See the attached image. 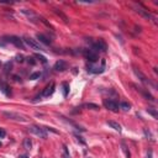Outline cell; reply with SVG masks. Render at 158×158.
Wrapping results in <instances>:
<instances>
[{
  "label": "cell",
  "instance_id": "16",
  "mask_svg": "<svg viewBox=\"0 0 158 158\" xmlns=\"http://www.w3.org/2000/svg\"><path fill=\"white\" fill-rule=\"evenodd\" d=\"M137 90H138V91H140V93H141V94H142V95H143V96H145L146 99H148V100H151V101H154V99H153V96H152V95H151L149 93H147V91H145V90H142L141 88H138Z\"/></svg>",
  "mask_w": 158,
  "mask_h": 158
},
{
  "label": "cell",
  "instance_id": "26",
  "mask_svg": "<svg viewBox=\"0 0 158 158\" xmlns=\"http://www.w3.org/2000/svg\"><path fill=\"white\" fill-rule=\"evenodd\" d=\"M17 61H19V62H22L24 59H22V57H20V56H17Z\"/></svg>",
  "mask_w": 158,
  "mask_h": 158
},
{
  "label": "cell",
  "instance_id": "2",
  "mask_svg": "<svg viewBox=\"0 0 158 158\" xmlns=\"http://www.w3.org/2000/svg\"><path fill=\"white\" fill-rule=\"evenodd\" d=\"M22 41H24V43H25L26 46H29L31 50H35V51H45L43 47L40 45V42H37L36 40H33V38H31V37H29V36H25Z\"/></svg>",
  "mask_w": 158,
  "mask_h": 158
},
{
  "label": "cell",
  "instance_id": "21",
  "mask_svg": "<svg viewBox=\"0 0 158 158\" xmlns=\"http://www.w3.org/2000/svg\"><path fill=\"white\" fill-rule=\"evenodd\" d=\"M62 88H63V96H67L68 90H69V85H68L67 83H63V84H62Z\"/></svg>",
  "mask_w": 158,
  "mask_h": 158
},
{
  "label": "cell",
  "instance_id": "18",
  "mask_svg": "<svg viewBox=\"0 0 158 158\" xmlns=\"http://www.w3.org/2000/svg\"><path fill=\"white\" fill-rule=\"evenodd\" d=\"M35 58H37L40 62L41 63H43V64H46L47 63V59H46V57L45 56H41V54H35Z\"/></svg>",
  "mask_w": 158,
  "mask_h": 158
},
{
  "label": "cell",
  "instance_id": "10",
  "mask_svg": "<svg viewBox=\"0 0 158 158\" xmlns=\"http://www.w3.org/2000/svg\"><path fill=\"white\" fill-rule=\"evenodd\" d=\"M93 48L95 50V51H101V52H105L106 51V43L103 41V40L100 38V40H98V41L93 45Z\"/></svg>",
  "mask_w": 158,
  "mask_h": 158
},
{
  "label": "cell",
  "instance_id": "20",
  "mask_svg": "<svg viewBox=\"0 0 158 158\" xmlns=\"http://www.w3.org/2000/svg\"><path fill=\"white\" fill-rule=\"evenodd\" d=\"M147 112H148L149 115H152L154 118H157V117H158V115H157V111H156L153 108H148V109H147Z\"/></svg>",
  "mask_w": 158,
  "mask_h": 158
},
{
  "label": "cell",
  "instance_id": "25",
  "mask_svg": "<svg viewBox=\"0 0 158 158\" xmlns=\"http://www.w3.org/2000/svg\"><path fill=\"white\" fill-rule=\"evenodd\" d=\"M5 136H6L5 130H4V129H0V138H4Z\"/></svg>",
  "mask_w": 158,
  "mask_h": 158
},
{
  "label": "cell",
  "instance_id": "27",
  "mask_svg": "<svg viewBox=\"0 0 158 158\" xmlns=\"http://www.w3.org/2000/svg\"><path fill=\"white\" fill-rule=\"evenodd\" d=\"M147 158H152V151H149V152H148V154H147Z\"/></svg>",
  "mask_w": 158,
  "mask_h": 158
},
{
  "label": "cell",
  "instance_id": "29",
  "mask_svg": "<svg viewBox=\"0 0 158 158\" xmlns=\"http://www.w3.org/2000/svg\"><path fill=\"white\" fill-rule=\"evenodd\" d=\"M0 147H2V142H0Z\"/></svg>",
  "mask_w": 158,
  "mask_h": 158
},
{
  "label": "cell",
  "instance_id": "19",
  "mask_svg": "<svg viewBox=\"0 0 158 158\" xmlns=\"http://www.w3.org/2000/svg\"><path fill=\"white\" fill-rule=\"evenodd\" d=\"M118 108H120V109H122L124 111H129L131 106H130V104H129V103H121L120 105H118Z\"/></svg>",
  "mask_w": 158,
  "mask_h": 158
},
{
  "label": "cell",
  "instance_id": "23",
  "mask_svg": "<svg viewBox=\"0 0 158 158\" xmlns=\"http://www.w3.org/2000/svg\"><path fill=\"white\" fill-rule=\"evenodd\" d=\"M63 158H70L69 153H68V149L66 146H63Z\"/></svg>",
  "mask_w": 158,
  "mask_h": 158
},
{
  "label": "cell",
  "instance_id": "24",
  "mask_svg": "<svg viewBox=\"0 0 158 158\" xmlns=\"http://www.w3.org/2000/svg\"><path fill=\"white\" fill-rule=\"evenodd\" d=\"M84 106H85V108H91L93 110H98V109H99V106L95 105V104H85Z\"/></svg>",
  "mask_w": 158,
  "mask_h": 158
},
{
  "label": "cell",
  "instance_id": "12",
  "mask_svg": "<svg viewBox=\"0 0 158 158\" xmlns=\"http://www.w3.org/2000/svg\"><path fill=\"white\" fill-rule=\"evenodd\" d=\"M135 73H136V75H137L138 78H140V81H141L142 83H145V84H148V85H153V84H152V83L148 81V79L146 78V75H145V74H142L140 70H137L136 68H135ZM153 87H154V85H153Z\"/></svg>",
  "mask_w": 158,
  "mask_h": 158
},
{
  "label": "cell",
  "instance_id": "22",
  "mask_svg": "<svg viewBox=\"0 0 158 158\" xmlns=\"http://www.w3.org/2000/svg\"><path fill=\"white\" fill-rule=\"evenodd\" d=\"M40 77H41V73H40V72H36V73H33V74L30 75V79L35 81V79H37V78H40Z\"/></svg>",
  "mask_w": 158,
  "mask_h": 158
},
{
  "label": "cell",
  "instance_id": "15",
  "mask_svg": "<svg viewBox=\"0 0 158 158\" xmlns=\"http://www.w3.org/2000/svg\"><path fill=\"white\" fill-rule=\"evenodd\" d=\"M108 125H109L111 129H114L115 131H118V132L121 131V126L118 125L117 122H115V121H108Z\"/></svg>",
  "mask_w": 158,
  "mask_h": 158
},
{
  "label": "cell",
  "instance_id": "8",
  "mask_svg": "<svg viewBox=\"0 0 158 158\" xmlns=\"http://www.w3.org/2000/svg\"><path fill=\"white\" fill-rule=\"evenodd\" d=\"M54 89H56V84H54L53 82H51V83H50V84L43 89L41 96H43V98H48V96H51V95L54 93Z\"/></svg>",
  "mask_w": 158,
  "mask_h": 158
},
{
  "label": "cell",
  "instance_id": "14",
  "mask_svg": "<svg viewBox=\"0 0 158 158\" xmlns=\"http://www.w3.org/2000/svg\"><path fill=\"white\" fill-rule=\"evenodd\" d=\"M37 40L41 43H43V45H51V40L47 37V36H45V35H42V33H38L37 35Z\"/></svg>",
  "mask_w": 158,
  "mask_h": 158
},
{
  "label": "cell",
  "instance_id": "5",
  "mask_svg": "<svg viewBox=\"0 0 158 158\" xmlns=\"http://www.w3.org/2000/svg\"><path fill=\"white\" fill-rule=\"evenodd\" d=\"M8 41L9 42H11L12 45H15L17 48H20V50H25V45H24V41L20 37H17V36H10V37H8Z\"/></svg>",
  "mask_w": 158,
  "mask_h": 158
},
{
  "label": "cell",
  "instance_id": "4",
  "mask_svg": "<svg viewBox=\"0 0 158 158\" xmlns=\"http://www.w3.org/2000/svg\"><path fill=\"white\" fill-rule=\"evenodd\" d=\"M104 106L108 109V110H110V111H112V112H117L118 111V104L116 103V101H114V100H111V99H105L104 100Z\"/></svg>",
  "mask_w": 158,
  "mask_h": 158
},
{
  "label": "cell",
  "instance_id": "17",
  "mask_svg": "<svg viewBox=\"0 0 158 158\" xmlns=\"http://www.w3.org/2000/svg\"><path fill=\"white\" fill-rule=\"evenodd\" d=\"M24 147H25L26 149H31V147H32V141L30 140V138H25V140H24Z\"/></svg>",
  "mask_w": 158,
  "mask_h": 158
},
{
  "label": "cell",
  "instance_id": "11",
  "mask_svg": "<svg viewBox=\"0 0 158 158\" xmlns=\"http://www.w3.org/2000/svg\"><path fill=\"white\" fill-rule=\"evenodd\" d=\"M67 63L64 62V61H58L56 64H54V70L56 72H63V70H66L67 69Z\"/></svg>",
  "mask_w": 158,
  "mask_h": 158
},
{
  "label": "cell",
  "instance_id": "6",
  "mask_svg": "<svg viewBox=\"0 0 158 158\" xmlns=\"http://www.w3.org/2000/svg\"><path fill=\"white\" fill-rule=\"evenodd\" d=\"M84 57L88 59L90 63H95L98 61V58H99L98 54H96V52H94L93 50H85L84 51Z\"/></svg>",
  "mask_w": 158,
  "mask_h": 158
},
{
  "label": "cell",
  "instance_id": "9",
  "mask_svg": "<svg viewBox=\"0 0 158 158\" xmlns=\"http://www.w3.org/2000/svg\"><path fill=\"white\" fill-rule=\"evenodd\" d=\"M21 12L24 14V15H26L27 16V19L30 20V21H32V22H37V20H40V17L33 12V11H31V10H27V9H22L21 10Z\"/></svg>",
  "mask_w": 158,
  "mask_h": 158
},
{
  "label": "cell",
  "instance_id": "1",
  "mask_svg": "<svg viewBox=\"0 0 158 158\" xmlns=\"http://www.w3.org/2000/svg\"><path fill=\"white\" fill-rule=\"evenodd\" d=\"M3 116L9 118V120H14V121H20V122H27L26 116L19 114V112H14V111H4Z\"/></svg>",
  "mask_w": 158,
  "mask_h": 158
},
{
  "label": "cell",
  "instance_id": "28",
  "mask_svg": "<svg viewBox=\"0 0 158 158\" xmlns=\"http://www.w3.org/2000/svg\"><path fill=\"white\" fill-rule=\"evenodd\" d=\"M19 158H29V157H27V156H26V154H22V156H20V157H19Z\"/></svg>",
  "mask_w": 158,
  "mask_h": 158
},
{
  "label": "cell",
  "instance_id": "7",
  "mask_svg": "<svg viewBox=\"0 0 158 158\" xmlns=\"http://www.w3.org/2000/svg\"><path fill=\"white\" fill-rule=\"evenodd\" d=\"M136 12H138V14H141L143 17H146V19H149V20H152L153 22H156V20H154V17L148 12V10H146L145 8H142L141 5H138V6H136Z\"/></svg>",
  "mask_w": 158,
  "mask_h": 158
},
{
  "label": "cell",
  "instance_id": "3",
  "mask_svg": "<svg viewBox=\"0 0 158 158\" xmlns=\"http://www.w3.org/2000/svg\"><path fill=\"white\" fill-rule=\"evenodd\" d=\"M30 132L38 136L40 138H47V132H46V129L43 127H40V126H36V125H31L30 126Z\"/></svg>",
  "mask_w": 158,
  "mask_h": 158
},
{
  "label": "cell",
  "instance_id": "13",
  "mask_svg": "<svg viewBox=\"0 0 158 158\" xmlns=\"http://www.w3.org/2000/svg\"><path fill=\"white\" fill-rule=\"evenodd\" d=\"M0 90H2L6 96H10V95H11V91H10L9 85H8L5 82H3V81H0Z\"/></svg>",
  "mask_w": 158,
  "mask_h": 158
}]
</instances>
